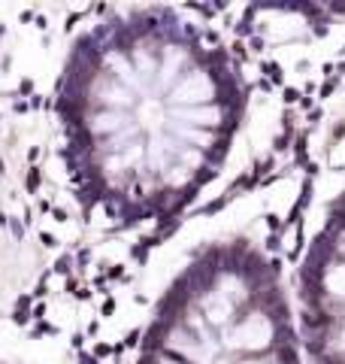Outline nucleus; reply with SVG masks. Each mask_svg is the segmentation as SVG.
Masks as SVG:
<instances>
[{
    "label": "nucleus",
    "mask_w": 345,
    "mask_h": 364,
    "mask_svg": "<svg viewBox=\"0 0 345 364\" xmlns=\"http://www.w3.org/2000/svg\"><path fill=\"white\" fill-rule=\"evenodd\" d=\"M136 364H303L279 267L242 237L203 246L160 294Z\"/></svg>",
    "instance_id": "f03ea898"
},
{
    "label": "nucleus",
    "mask_w": 345,
    "mask_h": 364,
    "mask_svg": "<svg viewBox=\"0 0 345 364\" xmlns=\"http://www.w3.org/2000/svg\"><path fill=\"white\" fill-rule=\"evenodd\" d=\"M245 107L227 46L167 6L79 33L54 100L79 200L121 228L185 210L224 167Z\"/></svg>",
    "instance_id": "f257e3e1"
},
{
    "label": "nucleus",
    "mask_w": 345,
    "mask_h": 364,
    "mask_svg": "<svg viewBox=\"0 0 345 364\" xmlns=\"http://www.w3.org/2000/svg\"><path fill=\"white\" fill-rule=\"evenodd\" d=\"M297 301L312 364H345V192L327 206L300 261Z\"/></svg>",
    "instance_id": "7ed1b4c3"
}]
</instances>
